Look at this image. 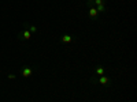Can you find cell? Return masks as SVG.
<instances>
[{
  "label": "cell",
  "mask_w": 137,
  "mask_h": 102,
  "mask_svg": "<svg viewBox=\"0 0 137 102\" xmlns=\"http://www.w3.org/2000/svg\"><path fill=\"white\" fill-rule=\"evenodd\" d=\"M61 41H62L63 44H70V42L74 41V37L70 36V34H63V36L61 37Z\"/></svg>",
  "instance_id": "2"
},
{
  "label": "cell",
  "mask_w": 137,
  "mask_h": 102,
  "mask_svg": "<svg viewBox=\"0 0 137 102\" xmlns=\"http://www.w3.org/2000/svg\"><path fill=\"white\" fill-rule=\"evenodd\" d=\"M30 36H32V33L29 31V30H23L22 34H21V37H22L23 40H26V41H28V40H30Z\"/></svg>",
  "instance_id": "6"
},
{
  "label": "cell",
  "mask_w": 137,
  "mask_h": 102,
  "mask_svg": "<svg viewBox=\"0 0 137 102\" xmlns=\"http://www.w3.org/2000/svg\"><path fill=\"white\" fill-rule=\"evenodd\" d=\"M22 76L23 78H29V76H32V74H33V71H32V68L30 67H25V68H23V70H22Z\"/></svg>",
  "instance_id": "4"
},
{
  "label": "cell",
  "mask_w": 137,
  "mask_h": 102,
  "mask_svg": "<svg viewBox=\"0 0 137 102\" xmlns=\"http://www.w3.org/2000/svg\"><path fill=\"white\" fill-rule=\"evenodd\" d=\"M104 74H106V68L104 67H96V70H95L96 76H103Z\"/></svg>",
  "instance_id": "5"
},
{
  "label": "cell",
  "mask_w": 137,
  "mask_h": 102,
  "mask_svg": "<svg viewBox=\"0 0 137 102\" xmlns=\"http://www.w3.org/2000/svg\"><path fill=\"white\" fill-rule=\"evenodd\" d=\"M97 82L102 84V86H110V79H108V76H106V75H103V76H99Z\"/></svg>",
  "instance_id": "3"
},
{
  "label": "cell",
  "mask_w": 137,
  "mask_h": 102,
  "mask_svg": "<svg viewBox=\"0 0 137 102\" xmlns=\"http://www.w3.org/2000/svg\"><path fill=\"white\" fill-rule=\"evenodd\" d=\"M29 31H30V33H36V31H37V27H36V26H30Z\"/></svg>",
  "instance_id": "7"
},
{
  "label": "cell",
  "mask_w": 137,
  "mask_h": 102,
  "mask_svg": "<svg viewBox=\"0 0 137 102\" xmlns=\"http://www.w3.org/2000/svg\"><path fill=\"white\" fill-rule=\"evenodd\" d=\"M8 79H11V80L15 79V75H14V74H10V75H8Z\"/></svg>",
  "instance_id": "8"
},
{
  "label": "cell",
  "mask_w": 137,
  "mask_h": 102,
  "mask_svg": "<svg viewBox=\"0 0 137 102\" xmlns=\"http://www.w3.org/2000/svg\"><path fill=\"white\" fill-rule=\"evenodd\" d=\"M97 15H99V12H97V10H96V7L95 6H89V8H88V16L91 19H96L97 18Z\"/></svg>",
  "instance_id": "1"
}]
</instances>
